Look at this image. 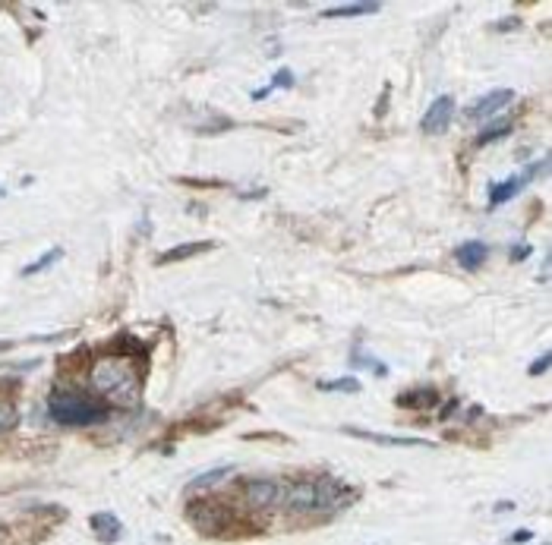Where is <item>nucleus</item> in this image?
<instances>
[{"label": "nucleus", "instance_id": "f257e3e1", "mask_svg": "<svg viewBox=\"0 0 552 545\" xmlns=\"http://www.w3.org/2000/svg\"><path fill=\"white\" fill-rule=\"evenodd\" d=\"M350 498H354V492L338 479H307V483L293 485L284 495V501L291 514H334L341 511Z\"/></svg>", "mask_w": 552, "mask_h": 545}, {"label": "nucleus", "instance_id": "f03ea898", "mask_svg": "<svg viewBox=\"0 0 552 545\" xmlns=\"http://www.w3.org/2000/svg\"><path fill=\"white\" fill-rule=\"evenodd\" d=\"M92 385L102 394H108L114 403H123V407H133L139 401V391H143L139 372L127 356H102L92 366Z\"/></svg>", "mask_w": 552, "mask_h": 545}, {"label": "nucleus", "instance_id": "7ed1b4c3", "mask_svg": "<svg viewBox=\"0 0 552 545\" xmlns=\"http://www.w3.org/2000/svg\"><path fill=\"white\" fill-rule=\"evenodd\" d=\"M48 413L60 426H95L108 419V407L86 391L54 388L48 397Z\"/></svg>", "mask_w": 552, "mask_h": 545}, {"label": "nucleus", "instance_id": "20e7f679", "mask_svg": "<svg viewBox=\"0 0 552 545\" xmlns=\"http://www.w3.org/2000/svg\"><path fill=\"white\" fill-rule=\"evenodd\" d=\"M284 495H287L284 485L275 483V479H252V483L246 485V501H250V508H256V511L275 508Z\"/></svg>", "mask_w": 552, "mask_h": 545}, {"label": "nucleus", "instance_id": "39448f33", "mask_svg": "<svg viewBox=\"0 0 552 545\" xmlns=\"http://www.w3.org/2000/svg\"><path fill=\"white\" fill-rule=\"evenodd\" d=\"M451 117H455V98L451 95H439L436 101L430 104V110L423 114V133L430 136H439L451 126Z\"/></svg>", "mask_w": 552, "mask_h": 545}, {"label": "nucleus", "instance_id": "423d86ee", "mask_svg": "<svg viewBox=\"0 0 552 545\" xmlns=\"http://www.w3.org/2000/svg\"><path fill=\"white\" fill-rule=\"evenodd\" d=\"M514 101V92L512 89H496L489 92V95H483L480 101H473L471 108H467V120H489L492 114H498V110H505L508 104Z\"/></svg>", "mask_w": 552, "mask_h": 545}, {"label": "nucleus", "instance_id": "0eeeda50", "mask_svg": "<svg viewBox=\"0 0 552 545\" xmlns=\"http://www.w3.org/2000/svg\"><path fill=\"white\" fill-rule=\"evenodd\" d=\"M455 259L461 268H467V271H477L480 265H483L486 259H489V246L480 243V240H471V243H461L455 249Z\"/></svg>", "mask_w": 552, "mask_h": 545}, {"label": "nucleus", "instance_id": "6e6552de", "mask_svg": "<svg viewBox=\"0 0 552 545\" xmlns=\"http://www.w3.org/2000/svg\"><path fill=\"white\" fill-rule=\"evenodd\" d=\"M530 177H533V171L527 167V174H521V177H508L505 183H492V186H489V192H492V196H489V205L496 208V205H502V202H508V199H514V196H518V190H521V186H524Z\"/></svg>", "mask_w": 552, "mask_h": 545}, {"label": "nucleus", "instance_id": "1a4fd4ad", "mask_svg": "<svg viewBox=\"0 0 552 545\" xmlns=\"http://www.w3.org/2000/svg\"><path fill=\"white\" fill-rule=\"evenodd\" d=\"M92 530H95V536L102 539V542H117L123 533V523L114 514H95V517H92Z\"/></svg>", "mask_w": 552, "mask_h": 545}, {"label": "nucleus", "instance_id": "9d476101", "mask_svg": "<svg viewBox=\"0 0 552 545\" xmlns=\"http://www.w3.org/2000/svg\"><path fill=\"white\" fill-rule=\"evenodd\" d=\"M215 243H184V246H174L168 253L158 255V265H171V262H184V259H193L199 253H209Z\"/></svg>", "mask_w": 552, "mask_h": 545}, {"label": "nucleus", "instance_id": "9b49d317", "mask_svg": "<svg viewBox=\"0 0 552 545\" xmlns=\"http://www.w3.org/2000/svg\"><path fill=\"white\" fill-rule=\"evenodd\" d=\"M231 467H218V470H209V473H199V476L196 479H190V483H186V492H190V495H193V492H199V489H211V485H218L221 483V479H227V476H231Z\"/></svg>", "mask_w": 552, "mask_h": 545}, {"label": "nucleus", "instance_id": "f8f14e48", "mask_svg": "<svg viewBox=\"0 0 552 545\" xmlns=\"http://www.w3.org/2000/svg\"><path fill=\"white\" fill-rule=\"evenodd\" d=\"M348 435L354 438H363V442H375V444H414V448H420V444H426L423 438H395V435H375V432H363V429H344Z\"/></svg>", "mask_w": 552, "mask_h": 545}, {"label": "nucleus", "instance_id": "ddd939ff", "mask_svg": "<svg viewBox=\"0 0 552 545\" xmlns=\"http://www.w3.org/2000/svg\"><path fill=\"white\" fill-rule=\"evenodd\" d=\"M366 13H379V3H348V7L325 10L328 19H348V16H366Z\"/></svg>", "mask_w": 552, "mask_h": 545}, {"label": "nucleus", "instance_id": "4468645a", "mask_svg": "<svg viewBox=\"0 0 552 545\" xmlns=\"http://www.w3.org/2000/svg\"><path fill=\"white\" fill-rule=\"evenodd\" d=\"M439 397H436V391H410V394H401L398 397V407H407V410H423V407H432Z\"/></svg>", "mask_w": 552, "mask_h": 545}, {"label": "nucleus", "instance_id": "2eb2a0df", "mask_svg": "<svg viewBox=\"0 0 552 545\" xmlns=\"http://www.w3.org/2000/svg\"><path fill=\"white\" fill-rule=\"evenodd\" d=\"M60 259H63V249H60V246H54L51 253H44V255H41V259H35L32 265H26V268H22V278H32V274H38V271H44V268L57 265V262H60Z\"/></svg>", "mask_w": 552, "mask_h": 545}, {"label": "nucleus", "instance_id": "dca6fc26", "mask_svg": "<svg viewBox=\"0 0 552 545\" xmlns=\"http://www.w3.org/2000/svg\"><path fill=\"white\" fill-rule=\"evenodd\" d=\"M505 133H512V120H498V123H492V126H486V130H480L477 145H489L492 139H502Z\"/></svg>", "mask_w": 552, "mask_h": 545}, {"label": "nucleus", "instance_id": "f3484780", "mask_svg": "<svg viewBox=\"0 0 552 545\" xmlns=\"http://www.w3.org/2000/svg\"><path fill=\"white\" fill-rule=\"evenodd\" d=\"M16 423H19V410H16L13 403L0 401V435H7L10 429H16Z\"/></svg>", "mask_w": 552, "mask_h": 545}, {"label": "nucleus", "instance_id": "a211bd4d", "mask_svg": "<svg viewBox=\"0 0 552 545\" xmlns=\"http://www.w3.org/2000/svg\"><path fill=\"white\" fill-rule=\"evenodd\" d=\"M363 385L357 382V378H334V382H319V391H350V394H357Z\"/></svg>", "mask_w": 552, "mask_h": 545}, {"label": "nucleus", "instance_id": "6ab92c4d", "mask_svg": "<svg viewBox=\"0 0 552 545\" xmlns=\"http://www.w3.org/2000/svg\"><path fill=\"white\" fill-rule=\"evenodd\" d=\"M275 85H281V89H291V85H293V73H291V69H278V73H275Z\"/></svg>", "mask_w": 552, "mask_h": 545}, {"label": "nucleus", "instance_id": "aec40b11", "mask_svg": "<svg viewBox=\"0 0 552 545\" xmlns=\"http://www.w3.org/2000/svg\"><path fill=\"white\" fill-rule=\"evenodd\" d=\"M546 369H549V356H539V360L530 366V375H543Z\"/></svg>", "mask_w": 552, "mask_h": 545}, {"label": "nucleus", "instance_id": "412c9836", "mask_svg": "<svg viewBox=\"0 0 552 545\" xmlns=\"http://www.w3.org/2000/svg\"><path fill=\"white\" fill-rule=\"evenodd\" d=\"M13 347V341H0V353H3V350H10Z\"/></svg>", "mask_w": 552, "mask_h": 545}, {"label": "nucleus", "instance_id": "4be33fe9", "mask_svg": "<svg viewBox=\"0 0 552 545\" xmlns=\"http://www.w3.org/2000/svg\"><path fill=\"white\" fill-rule=\"evenodd\" d=\"M0 196H3V190H0Z\"/></svg>", "mask_w": 552, "mask_h": 545}]
</instances>
